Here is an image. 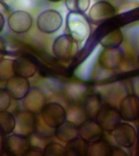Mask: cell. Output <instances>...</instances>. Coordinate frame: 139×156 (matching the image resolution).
<instances>
[{"mask_svg": "<svg viewBox=\"0 0 139 156\" xmlns=\"http://www.w3.org/2000/svg\"><path fill=\"white\" fill-rule=\"evenodd\" d=\"M43 156H65V148L58 143H50L43 150Z\"/></svg>", "mask_w": 139, "mask_h": 156, "instance_id": "obj_24", "label": "cell"}, {"mask_svg": "<svg viewBox=\"0 0 139 156\" xmlns=\"http://www.w3.org/2000/svg\"><path fill=\"white\" fill-rule=\"evenodd\" d=\"M76 41L69 34H63L56 38L53 43V53L58 61L68 62L72 58Z\"/></svg>", "mask_w": 139, "mask_h": 156, "instance_id": "obj_8", "label": "cell"}, {"mask_svg": "<svg viewBox=\"0 0 139 156\" xmlns=\"http://www.w3.org/2000/svg\"><path fill=\"white\" fill-rule=\"evenodd\" d=\"M25 156H43V151L36 147H30Z\"/></svg>", "mask_w": 139, "mask_h": 156, "instance_id": "obj_26", "label": "cell"}, {"mask_svg": "<svg viewBox=\"0 0 139 156\" xmlns=\"http://www.w3.org/2000/svg\"><path fill=\"white\" fill-rule=\"evenodd\" d=\"M15 120L14 130L16 134L28 137L36 131L37 120L35 114L30 111L27 109L20 111L16 115Z\"/></svg>", "mask_w": 139, "mask_h": 156, "instance_id": "obj_6", "label": "cell"}, {"mask_svg": "<svg viewBox=\"0 0 139 156\" xmlns=\"http://www.w3.org/2000/svg\"><path fill=\"white\" fill-rule=\"evenodd\" d=\"M48 1H50V2H60L62 0H48Z\"/></svg>", "mask_w": 139, "mask_h": 156, "instance_id": "obj_30", "label": "cell"}, {"mask_svg": "<svg viewBox=\"0 0 139 156\" xmlns=\"http://www.w3.org/2000/svg\"><path fill=\"white\" fill-rule=\"evenodd\" d=\"M5 20L4 16L0 12V33L3 30L5 26Z\"/></svg>", "mask_w": 139, "mask_h": 156, "instance_id": "obj_29", "label": "cell"}, {"mask_svg": "<svg viewBox=\"0 0 139 156\" xmlns=\"http://www.w3.org/2000/svg\"><path fill=\"white\" fill-rule=\"evenodd\" d=\"M113 132L115 141L122 147L130 148L136 140V131L128 123H120Z\"/></svg>", "mask_w": 139, "mask_h": 156, "instance_id": "obj_13", "label": "cell"}, {"mask_svg": "<svg viewBox=\"0 0 139 156\" xmlns=\"http://www.w3.org/2000/svg\"><path fill=\"white\" fill-rule=\"evenodd\" d=\"M41 115L44 123L52 129H56L66 120L65 109L55 102L45 104L41 111Z\"/></svg>", "mask_w": 139, "mask_h": 156, "instance_id": "obj_4", "label": "cell"}, {"mask_svg": "<svg viewBox=\"0 0 139 156\" xmlns=\"http://www.w3.org/2000/svg\"><path fill=\"white\" fill-rule=\"evenodd\" d=\"M2 141H1V139H0V151L1 150V148H2Z\"/></svg>", "mask_w": 139, "mask_h": 156, "instance_id": "obj_32", "label": "cell"}, {"mask_svg": "<svg viewBox=\"0 0 139 156\" xmlns=\"http://www.w3.org/2000/svg\"><path fill=\"white\" fill-rule=\"evenodd\" d=\"M137 156H139V144L137 146Z\"/></svg>", "mask_w": 139, "mask_h": 156, "instance_id": "obj_31", "label": "cell"}, {"mask_svg": "<svg viewBox=\"0 0 139 156\" xmlns=\"http://www.w3.org/2000/svg\"><path fill=\"white\" fill-rule=\"evenodd\" d=\"M45 103V96L42 91L37 88L30 90L23 101L26 109L34 113L41 112Z\"/></svg>", "mask_w": 139, "mask_h": 156, "instance_id": "obj_15", "label": "cell"}, {"mask_svg": "<svg viewBox=\"0 0 139 156\" xmlns=\"http://www.w3.org/2000/svg\"><path fill=\"white\" fill-rule=\"evenodd\" d=\"M63 19L61 14L54 9L43 12L38 16L36 26L39 30L44 34H52L58 30L63 24Z\"/></svg>", "mask_w": 139, "mask_h": 156, "instance_id": "obj_1", "label": "cell"}, {"mask_svg": "<svg viewBox=\"0 0 139 156\" xmlns=\"http://www.w3.org/2000/svg\"><path fill=\"white\" fill-rule=\"evenodd\" d=\"M40 61L30 53H23L14 60L15 75L30 78L35 75L38 70Z\"/></svg>", "mask_w": 139, "mask_h": 156, "instance_id": "obj_5", "label": "cell"}, {"mask_svg": "<svg viewBox=\"0 0 139 156\" xmlns=\"http://www.w3.org/2000/svg\"><path fill=\"white\" fill-rule=\"evenodd\" d=\"M68 27L70 32L69 35H71L76 41H83L86 37L88 30L84 23L82 21H76L72 23H68Z\"/></svg>", "mask_w": 139, "mask_h": 156, "instance_id": "obj_21", "label": "cell"}, {"mask_svg": "<svg viewBox=\"0 0 139 156\" xmlns=\"http://www.w3.org/2000/svg\"><path fill=\"white\" fill-rule=\"evenodd\" d=\"M113 146L103 139L89 144L88 156H111Z\"/></svg>", "mask_w": 139, "mask_h": 156, "instance_id": "obj_19", "label": "cell"}, {"mask_svg": "<svg viewBox=\"0 0 139 156\" xmlns=\"http://www.w3.org/2000/svg\"><path fill=\"white\" fill-rule=\"evenodd\" d=\"M54 134L61 141L68 143L79 135L78 126L71 121H65L56 128Z\"/></svg>", "mask_w": 139, "mask_h": 156, "instance_id": "obj_16", "label": "cell"}, {"mask_svg": "<svg viewBox=\"0 0 139 156\" xmlns=\"http://www.w3.org/2000/svg\"><path fill=\"white\" fill-rule=\"evenodd\" d=\"M7 53V47L4 41L0 38V61L2 59L3 57Z\"/></svg>", "mask_w": 139, "mask_h": 156, "instance_id": "obj_27", "label": "cell"}, {"mask_svg": "<svg viewBox=\"0 0 139 156\" xmlns=\"http://www.w3.org/2000/svg\"><path fill=\"white\" fill-rule=\"evenodd\" d=\"M16 124L15 118L7 111L0 112V133L7 135L13 132Z\"/></svg>", "mask_w": 139, "mask_h": 156, "instance_id": "obj_20", "label": "cell"}, {"mask_svg": "<svg viewBox=\"0 0 139 156\" xmlns=\"http://www.w3.org/2000/svg\"><path fill=\"white\" fill-rule=\"evenodd\" d=\"M116 14V9L111 3L101 1L95 3L89 13V19L94 24H102L113 18Z\"/></svg>", "mask_w": 139, "mask_h": 156, "instance_id": "obj_7", "label": "cell"}, {"mask_svg": "<svg viewBox=\"0 0 139 156\" xmlns=\"http://www.w3.org/2000/svg\"><path fill=\"white\" fill-rule=\"evenodd\" d=\"M123 58V53L118 48H105L99 57V63L104 69L114 70L119 68Z\"/></svg>", "mask_w": 139, "mask_h": 156, "instance_id": "obj_14", "label": "cell"}, {"mask_svg": "<svg viewBox=\"0 0 139 156\" xmlns=\"http://www.w3.org/2000/svg\"><path fill=\"white\" fill-rule=\"evenodd\" d=\"M11 98L6 89L0 88V112L6 111L9 107Z\"/></svg>", "mask_w": 139, "mask_h": 156, "instance_id": "obj_25", "label": "cell"}, {"mask_svg": "<svg viewBox=\"0 0 139 156\" xmlns=\"http://www.w3.org/2000/svg\"><path fill=\"white\" fill-rule=\"evenodd\" d=\"M90 0H65L68 10L73 14H83L88 10Z\"/></svg>", "mask_w": 139, "mask_h": 156, "instance_id": "obj_22", "label": "cell"}, {"mask_svg": "<svg viewBox=\"0 0 139 156\" xmlns=\"http://www.w3.org/2000/svg\"><path fill=\"white\" fill-rule=\"evenodd\" d=\"M5 1V0H0V2H1V1Z\"/></svg>", "mask_w": 139, "mask_h": 156, "instance_id": "obj_33", "label": "cell"}, {"mask_svg": "<svg viewBox=\"0 0 139 156\" xmlns=\"http://www.w3.org/2000/svg\"><path fill=\"white\" fill-rule=\"evenodd\" d=\"M14 75V61L3 58L0 61V80H8Z\"/></svg>", "mask_w": 139, "mask_h": 156, "instance_id": "obj_23", "label": "cell"}, {"mask_svg": "<svg viewBox=\"0 0 139 156\" xmlns=\"http://www.w3.org/2000/svg\"><path fill=\"white\" fill-rule=\"evenodd\" d=\"M127 154L126 152L122 149H119L118 147H113L111 156H127Z\"/></svg>", "mask_w": 139, "mask_h": 156, "instance_id": "obj_28", "label": "cell"}, {"mask_svg": "<svg viewBox=\"0 0 139 156\" xmlns=\"http://www.w3.org/2000/svg\"><path fill=\"white\" fill-rule=\"evenodd\" d=\"M119 111L124 121H136L139 119V98L134 95L127 96L120 103Z\"/></svg>", "mask_w": 139, "mask_h": 156, "instance_id": "obj_12", "label": "cell"}, {"mask_svg": "<svg viewBox=\"0 0 139 156\" xmlns=\"http://www.w3.org/2000/svg\"><path fill=\"white\" fill-rule=\"evenodd\" d=\"M8 25L10 30L16 34L25 33L33 25V18L28 12L16 10L8 18Z\"/></svg>", "mask_w": 139, "mask_h": 156, "instance_id": "obj_9", "label": "cell"}, {"mask_svg": "<svg viewBox=\"0 0 139 156\" xmlns=\"http://www.w3.org/2000/svg\"><path fill=\"white\" fill-rule=\"evenodd\" d=\"M6 89L12 98L20 100L25 98L30 90V84L27 78L14 75L7 80Z\"/></svg>", "mask_w": 139, "mask_h": 156, "instance_id": "obj_11", "label": "cell"}, {"mask_svg": "<svg viewBox=\"0 0 139 156\" xmlns=\"http://www.w3.org/2000/svg\"><path fill=\"white\" fill-rule=\"evenodd\" d=\"M89 144L81 137H77L68 143L65 148V156H88Z\"/></svg>", "mask_w": 139, "mask_h": 156, "instance_id": "obj_17", "label": "cell"}, {"mask_svg": "<svg viewBox=\"0 0 139 156\" xmlns=\"http://www.w3.org/2000/svg\"><path fill=\"white\" fill-rule=\"evenodd\" d=\"M30 147V142L27 136L15 134L8 136L3 141L0 152L11 156H25Z\"/></svg>", "mask_w": 139, "mask_h": 156, "instance_id": "obj_2", "label": "cell"}, {"mask_svg": "<svg viewBox=\"0 0 139 156\" xmlns=\"http://www.w3.org/2000/svg\"><path fill=\"white\" fill-rule=\"evenodd\" d=\"M103 105L100 96L96 94L89 96L84 105V112L86 116L89 119H94Z\"/></svg>", "mask_w": 139, "mask_h": 156, "instance_id": "obj_18", "label": "cell"}, {"mask_svg": "<svg viewBox=\"0 0 139 156\" xmlns=\"http://www.w3.org/2000/svg\"><path fill=\"white\" fill-rule=\"evenodd\" d=\"M95 119L103 131L113 132L121 123V117L116 108L103 103Z\"/></svg>", "mask_w": 139, "mask_h": 156, "instance_id": "obj_3", "label": "cell"}, {"mask_svg": "<svg viewBox=\"0 0 139 156\" xmlns=\"http://www.w3.org/2000/svg\"><path fill=\"white\" fill-rule=\"evenodd\" d=\"M78 128L79 135L89 144L103 139V130L94 119H87L81 123Z\"/></svg>", "mask_w": 139, "mask_h": 156, "instance_id": "obj_10", "label": "cell"}]
</instances>
